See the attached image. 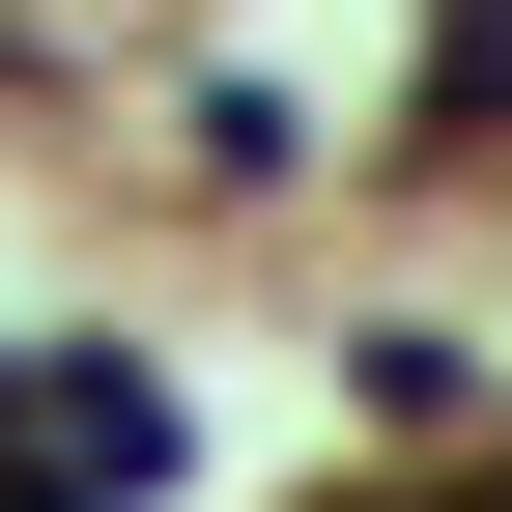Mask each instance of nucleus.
I'll list each match as a JSON object with an SVG mask.
<instances>
[{
    "mask_svg": "<svg viewBox=\"0 0 512 512\" xmlns=\"http://www.w3.org/2000/svg\"><path fill=\"white\" fill-rule=\"evenodd\" d=\"M456 114H484V143H512V0H484V29H456Z\"/></svg>",
    "mask_w": 512,
    "mask_h": 512,
    "instance_id": "f257e3e1",
    "label": "nucleus"
}]
</instances>
